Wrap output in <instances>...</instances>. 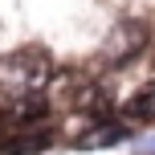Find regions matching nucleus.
I'll list each match as a JSON object with an SVG mask.
<instances>
[{
    "instance_id": "obj_1",
    "label": "nucleus",
    "mask_w": 155,
    "mask_h": 155,
    "mask_svg": "<svg viewBox=\"0 0 155 155\" xmlns=\"http://www.w3.org/2000/svg\"><path fill=\"white\" fill-rule=\"evenodd\" d=\"M49 82H53V57L45 49H21L0 57V102L8 106L41 98Z\"/></svg>"
},
{
    "instance_id": "obj_2",
    "label": "nucleus",
    "mask_w": 155,
    "mask_h": 155,
    "mask_svg": "<svg viewBox=\"0 0 155 155\" xmlns=\"http://www.w3.org/2000/svg\"><path fill=\"white\" fill-rule=\"evenodd\" d=\"M147 45H151V29L143 21H123V25H114V33L106 37V65H131L135 57H143L147 53Z\"/></svg>"
},
{
    "instance_id": "obj_3",
    "label": "nucleus",
    "mask_w": 155,
    "mask_h": 155,
    "mask_svg": "<svg viewBox=\"0 0 155 155\" xmlns=\"http://www.w3.org/2000/svg\"><path fill=\"white\" fill-rule=\"evenodd\" d=\"M127 135H131V127H127V123L102 118V123H94L90 131H82V135H78V147H86V151H94V147H110V143L127 139Z\"/></svg>"
},
{
    "instance_id": "obj_4",
    "label": "nucleus",
    "mask_w": 155,
    "mask_h": 155,
    "mask_svg": "<svg viewBox=\"0 0 155 155\" xmlns=\"http://www.w3.org/2000/svg\"><path fill=\"white\" fill-rule=\"evenodd\" d=\"M123 118H127V123H147V127H155V82L139 86V90L123 102Z\"/></svg>"
},
{
    "instance_id": "obj_5",
    "label": "nucleus",
    "mask_w": 155,
    "mask_h": 155,
    "mask_svg": "<svg viewBox=\"0 0 155 155\" xmlns=\"http://www.w3.org/2000/svg\"><path fill=\"white\" fill-rule=\"evenodd\" d=\"M12 123H16V131H41V127L49 123V98L41 94V98L16 102L12 106Z\"/></svg>"
},
{
    "instance_id": "obj_6",
    "label": "nucleus",
    "mask_w": 155,
    "mask_h": 155,
    "mask_svg": "<svg viewBox=\"0 0 155 155\" xmlns=\"http://www.w3.org/2000/svg\"><path fill=\"white\" fill-rule=\"evenodd\" d=\"M49 147V131L41 127V131H21L12 139V147H8V155H41Z\"/></svg>"
},
{
    "instance_id": "obj_7",
    "label": "nucleus",
    "mask_w": 155,
    "mask_h": 155,
    "mask_svg": "<svg viewBox=\"0 0 155 155\" xmlns=\"http://www.w3.org/2000/svg\"><path fill=\"white\" fill-rule=\"evenodd\" d=\"M143 155H155V139H151V143H147V147H143Z\"/></svg>"
}]
</instances>
